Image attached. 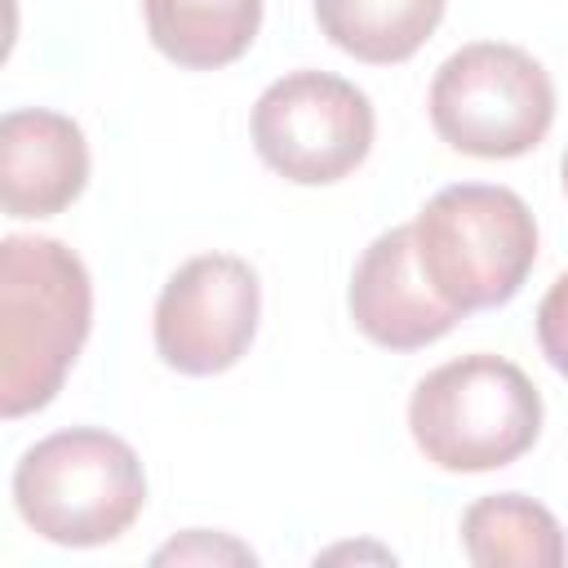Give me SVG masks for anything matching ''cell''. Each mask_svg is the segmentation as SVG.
Listing matches in <instances>:
<instances>
[{"instance_id":"cell-10","label":"cell","mask_w":568,"mask_h":568,"mask_svg":"<svg viewBox=\"0 0 568 568\" xmlns=\"http://www.w3.org/2000/svg\"><path fill=\"white\" fill-rule=\"evenodd\" d=\"M142 13L151 44L191 71L235 62L262 27V0H142Z\"/></svg>"},{"instance_id":"cell-14","label":"cell","mask_w":568,"mask_h":568,"mask_svg":"<svg viewBox=\"0 0 568 568\" xmlns=\"http://www.w3.org/2000/svg\"><path fill=\"white\" fill-rule=\"evenodd\" d=\"M155 559H160V564H164V559H253V550L240 546V541H231V537H213V546H209V532H204V528H191L186 541L164 546Z\"/></svg>"},{"instance_id":"cell-13","label":"cell","mask_w":568,"mask_h":568,"mask_svg":"<svg viewBox=\"0 0 568 568\" xmlns=\"http://www.w3.org/2000/svg\"><path fill=\"white\" fill-rule=\"evenodd\" d=\"M537 346L559 377H568V271L537 302Z\"/></svg>"},{"instance_id":"cell-3","label":"cell","mask_w":568,"mask_h":568,"mask_svg":"<svg viewBox=\"0 0 568 568\" xmlns=\"http://www.w3.org/2000/svg\"><path fill=\"white\" fill-rule=\"evenodd\" d=\"M22 524L53 546H106L146 506L138 453L98 426H71L31 444L13 466Z\"/></svg>"},{"instance_id":"cell-5","label":"cell","mask_w":568,"mask_h":568,"mask_svg":"<svg viewBox=\"0 0 568 568\" xmlns=\"http://www.w3.org/2000/svg\"><path fill=\"white\" fill-rule=\"evenodd\" d=\"M435 133L475 160L528 155L555 124L550 71L519 44L475 40L448 53L430 80Z\"/></svg>"},{"instance_id":"cell-12","label":"cell","mask_w":568,"mask_h":568,"mask_svg":"<svg viewBox=\"0 0 568 568\" xmlns=\"http://www.w3.org/2000/svg\"><path fill=\"white\" fill-rule=\"evenodd\" d=\"M315 22L342 53L390 67L408 62L439 27L448 0H311Z\"/></svg>"},{"instance_id":"cell-6","label":"cell","mask_w":568,"mask_h":568,"mask_svg":"<svg viewBox=\"0 0 568 568\" xmlns=\"http://www.w3.org/2000/svg\"><path fill=\"white\" fill-rule=\"evenodd\" d=\"M253 151L297 186H328L355 173L373 146V102L333 71H288L253 102Z\"/></svg>"},{"instance_id":"cell-1","label":"cell","mask_w":568,"mask_h":568,"mask_svg":"<svg viewBox=\"0 0 568 568\" xmlns=\"http://www.w3.org/2000/svg\"><path fill=\"white\" fill-rule=\"evenodd\" d=\"M93 324L84 262L49 235H4L0 244V413L44 408Z\"/></svg>"},{"instance_id":"cell-11","label":"cell","mask_w":568,"mask_h":568,"mask_svg":"<svg viewBox=\"0 0 568 568\" xmlns=\"http://www.w3.org/2000/svg\"><path fill=\"white\" fill-rule=\"evenodd\" d=\"M462 546L479 568H559L568 555L559 519L524 493L470 501L462 515Z\"/></svg>"},{"instance_id":"cell-8","label":"cell","mask_w":568,"mask_h":568,"mask_svg":"<svg viewBox=\"0 0 568 568\" xmlns=\"http://www.w3.org/2000/svg\"><path fill=\"white\" fill-rule=\"evenodd\" d=\"M355 328L386 351H417L439 342L444 333L457 328L462 311L448 306L430 280L422 275L417 262V240L413 222L382 231L355 262L351 271V293H346Z\"/></svg>"},{"instance_id":"cell-4","label":"cell","mask_w":568,"mask_h":568,"mask_svg":"<svg viewBox=\"0 0 568 568\" xmlns=\"http://www.w3.org/2000/svg\"><path fill=\"white\" fill-rule=\"evenodd\" d=\"M413 240L422 275L462 315L506 306L537 262L532 209L510 186L488 182L435 191L413 222Z\"/></svg>"},{"instance_id":"cell-2","label":"cell","mask_w":568,"mask_h":568,"mask_svg":"<svg viewBox=\"0 0 568 568\" xmlns=\"http://www.w3.org/2000/svg\"><path fill=\"white\" fill-rule=\"evenodd\" d=\"M408 430L422 457L439 470H501L537 444L541 395L519 364L475 351L417 382L408 399Z\"/></svg>"},{"instance_id":"cell-7","label":"cell","mask_w":568,"mask_h":568,"mask_svg":"<svg viewBox=\"0 0 568 568\" xmlns=\"http://www.w3.org/2000/svg\"><path fill=\"white\" fill-rule=\"evenodd\" d=\"M262 320L257 271L235 253L182 262L155 297V351L186 377H213L240 364Z\"/></svg>"},{"instance_id":"cell-9","label":"cell","mask_w":568,"mask_h":568,"mask_svg":"<svg viewBox=\"0 0 568 568\" xmlns=\"http://www.w3.org/2000/svg\"><path fill=\"white\" fill-rule=\"evenodd\" d=\"M89 182L84 129L49 106H18L0 120V200L18 222L62 213Z\"/></svg>"},{"instance_id":"cell-15","label":"cell","mask_w":568,"mask_h":568,"mask_svg":"<svg viewBox=\"0 0 568 568\" xmlns=\"http://www.w3.org/2000/svg\"><path fill=\"white\" fill-rule=\"evenodd\" d=\"M559 173H564V191H568V151H564V164H559Z\"/></svg>"}]
</instances>
